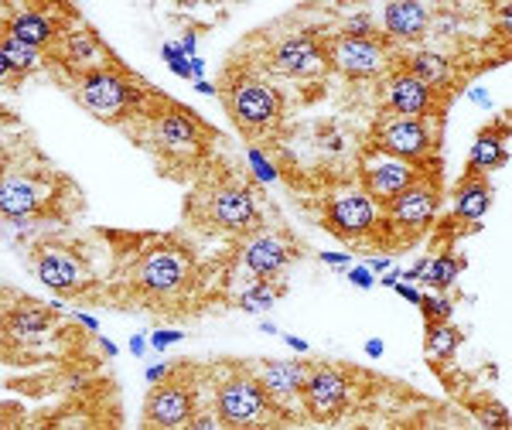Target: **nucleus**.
<instances>
[{
    "instance_id": "393cba45",
    "label": "nucleus",
    "mask_w": 512,
    "mask_h": 430,
    "mask_svg": "<svg viewBox=\"0 0 512 430\" xmlns=\"http://www.w3.org/2000/svg\"><path fill=\"white\" fill-rule=\"evenodd\" d=\"M461 342H465V332L458 325H451V318H437L427 321V338H424V352L427 362L434 366H451L454 355H458Z\"/></svg>"
},
{
    "instance_id": "bb28decb",
    "label": "nucleus",
    "mask_w": 512,
    "mask_h": 430,
    "mask_svg": "<svg viewBox=\"0 0 512 430\" xmlns=\"http://www.w3.org/2000/svg\"><path fill=\"white\" fill-rule=\"evenodd\" d=\"M287 294V280L284 277H256L246 291H239L236 294V304L233 308L239 311H267V308H274V304L280 301V297Z\"/></svg>"
},
{
    "instance_id": "aec40b11",
    "label": "nucleus",
    "mask_w": 512,
    "mask_h": 430,
    "mask_svg": "<svg viewBox=\"0 0 512 430\" xmlns=\"http://www.w3.org/2000/svg\"><path fill=\"white\" fill-rule=\"evenodd\" d=\"M376 110L393 113V117H414V120H448L451 99L434 93L427 82L410 76L407 69H396L390 82L383 86V96H379Z\"/></svg>"
},
{
    "instance_id": "1a4fd4ad",
    "label": "nucleus",
    "mask_w": 512,
    "mask_h": 430,
    "mask_svg": "<svg viewBox=\"0 0 512 430\" xmlns=\"http://www.w3.org/2000/svg\"><path fill=\"white\" fill-rule=\"evenodd\" d=\"M69 96L76 99L89 117L120 130L127 140H134L140 130H144V123L151 117H158L164 106L175 99V96L161 93L154 82L137 76L134 69H127L120 59L103 65V69H93L89 76H82L76 86L69 89Z\"/></svg>"
},
{
    "instance_id": "39448f33",
    "label": "nucleus",
    "mask_w": 512,
    "mask_h": 430,
    "mask_svg": "<svg viewBox=\"0 0 512 430\" xmlns=\"http://www.w3.org/2000/svg\"><path fill=\"white\" fill-rule=\"evenodd\" d=\"M216 96L222 110L229 113L236 134L250 144L253 154L274 157L284 147L287 134H291V99H287L284 86L270 82L256 65H250L243 55H229L219 69Z\"/></svg>"
},
{
    "instance_id": "4468645a",
    "label": "nucleus",
    "mask_w": 512,
    "mask_h": 430,
    "mask_svg": "<svg viewBox=\"0 0 512 430\" xmlns=\"http://www.w3.org/2000/svg\"><path fill=\"white\" fill-rule=\"evenodd\" d=\"M444 123L448 120H414V117H393V113L376 110L366 130V147L362 151L400 157L424 168H444L441 144H444Z\"/></svg>"
},
{
    "instance_id": "5701e85b",
    "label": "nucleus",
    "mask_w": 512,
    "mask_h": 430,
    "mask_svg": "<svg viewBox=\"0 0 512 430\" xmlns=\"http://www.w3.org/2000/svg\"><path fill=\"white\" fill-rule=\"evenodd\" d=\"M434 14H437L434 4H390L386 7L383 31L396 41V45L407 48L410 41H420L427 31H431Z\"/></svg>"
},
{
    "instance_id": "20e7f679",
    "label": "nucleus",
    "mask_w": 512,
    "mask_h": 430,
    "mask_svg": "<svg viewBox=\"0 0 512 430\" xmlns=\"http://www.w3.org/2000/svg\"><path fill=\"white\" fill-rule=\"evenodd\" d=\"M93 328L69 318L62 308L4 287L0 304V362L4 369H52L65 362L103 359Z\"/></svg>"
},
{
    "instance_id": "cd10ccee",
    "label": "nucleus",
    "mask_w": 512,
    "mask_h": 430,
    "mask_svg": "<svg viewBox=\"0 0 512 430\" xmlns=\"http://www.w3.org/2000/svg\"><path fill=\"white\" fill-rule=\"evenodd\" d=\"M454 396H458L461 407L475 413V420L482 427H502V430L509 427V410L502 407L499 400H492V396H482V393H454Z\"/></svg>"
},
{
    "instance_id": "4be33fe9",
    "label": "nucleus",
    "mask_w": 512,
    "mask_h": 430,
    "mask_svg": "<svg viewBox=\"0 0 512 430\" xmlns=\"http://www.w3.org/2000/svg\"><path fill=\"white\" fill-rule=\"evenodd\" d=\"M509 137H512L509 134V113H502V117L489 120L482 130H478L468 164H472L475 171H482V175L506 168V164H509Z\"/></svg>"
},
{
    "instance_id": "2eb2a0df",
    "label": "nucleus",
    "mask_w": 512,
    "mask_h": 430,
    "mask_svg": "<svg viewBox=\"0 0 512 430\" xmlns=\"http://www.w3.org/2000/svg\"><path fill=\"white\" fill-rule=\"evenodd\" d=\"M110 62H117V52H113L82 18L72 21L52 45L41 48V72L59 89H65V93H69L82 76H89L93 69H103V65H110Z\"/></svg>"
},
{
    "instance_id": "a211bd4d",
    "label": "nucleus",
    "mask_w": 512,
    "mask_h": 430,
    "mask_svg": "<svg viewBox=\"0 0 512 430\" xmlns=\"http://www.w3.org/2000/svg\"><path fill=\"white\" fill-rule=\"evenodd\" d=\"M431 178H444V168H424V164H410L400 161V157H386V154H373V151H362L359 157V168H355V181L362 185V192L379 205L393 202L400 192L407 188L420 185V181H431Z\"/></svg>"
},
{
    "instance_id": "f03ea898",
    "label": "nucleus",
    "mask_w": 512,
    "mask_h": 430,
    "mask_svg": "<svg viewBox=\"0 0 512 430\" xmlns=\"http://www.w3.org/2000/svg\"><path fill=\"white\" fill-rule=\"evenodd\" d=\"M274 219L277 209L263 181L226 151L192 188H185L178 229L212 250H239Z\"/></svg>"
},
{
    "instance_id": "f3484780",
    "label": "nucleus",
    "mask_w": 512,
    "mask_h": 430,
    "mask_svg": "<svg viewBox=\"0 0 512 430\" xmlns=\"http://www.w3.org/2000/svg\"><path fill=\"white\" fill-rule=\"evenodd\" d=\"M444 202H448V212L437 215V226H434V243H458L461 236H468L472 229H478V219L489 212L492 205V185L489 175L475 171L468 164L465 171L458 175L451 188H444Z\"/></svg>"
},
{
    "instance_id": "9b49d317",
    "label": "nucleus",
    "mask_w": 512,
    "mask_h": 430,
    "mask_svg": "<svg viewBox=\"0 0 512 430\" xmlns=\"http://www.w3.org/2000/svg\"><path fill=\"white\" fill-rule=\"evenodd\" d=\"M52 407H41L28 417L24 427L38 430H117L123 427V396L117 379L106 366L89 369L69 390L52 396ZM48 403V400H45Z\"/></svg>"
},
{
    "instance_id": "a878e982",
    "label": "nucleus",
    "mask_w": 512,
    "mask_h": 430,
    "mask_svg": "<svg viewBox=\"0 0 512 430\" xmlns=\"http://www.w3.org/2000/svg\"><path fill=\"white\" fill-rule=\"evenodd\" d=\"M420 270H424L427 287H434V291H448V287L454 284V277L465 270V256L454 250V243H441L431 260H427L424 267H417V274Z\"/></svg>"
},
{
    "instance_id": "7ed1b4c3",
    "label": "nucleus",
    "mask_w": 512,
    "mask_h": 430,
    "mask_svg": "<svg viewBox=\"0 0 512 430\" xmlns=\"http://www.w3.org/2000/svg\"><path fill=\"white\" fill-rule=\"evenodd\" d=\"M0 215L24 229H69L86 215L79 181L41 151L28 130H7L0 147Z\"/></svg>"
},
{
    "instance_id": "dca6fc26",
    "label": "nucleus",
    "mask_w": 512,
    "mask_h": 430,
    "mask_svg": "<svg viewBox=\"0 0 512 430\" xmlns=\"http://www.w3.org/2000/svg\"><path fill=\"white\" fill-rule=\"evenodd\" d=\"M233 253H236V277H239V270H246L250 280L284 277V270H291L294 263H301L304 256H308V243H304L284 219H274L263 233L246 239Z\"/></svg>"
},
{
    "instance_id": "423d86ee",
    "label": "nucleus",
    "mask_w": 512,
    "mask_h": 430,
    "mask_svg": "<svg viewBox=\"0 0 512 430\" xmlns=\"http://www.w3.org/2000/svg\"><path fill=\"white\" fill-rule=\"evenodd\" d=\"M14 250L24 260V267L35 274L52 294L69 297V301L89 304L96 287L106 277V243L93 229L89 236L72 233L69 229H35V233H21Z\"/></svg>"
},
{
    "instance_id": "f257e3e1",
    "label": "nucleus",
    "mask_w": 512,
    "mask_h": 430,
    "mask_svg": "<svg viewBox=\"0 0 512 430\" xmlns=\"http://www.w3.org/2000/svg\"><path fill=\"white\" fill-rule=\"evenodd\" d=\"M106 243V277L93 308L154 325H188L236 304V253L202 250L181 229H96Z\"/></svg>"
},
{
    "instance_id": "f8f14e48",
    "label": "nucleus",
    "mask_w": 512,
    "mask_h": 430,
    "mask_svg": "<svg viewBox=\"0 0 512 430\" xmlns=\"http://www.w3.org/2000/svg\"><path fill=\"white\" fill-rule=\"evenodd\" d=\"M202 413V362L178 359L151 376V390L144 396V427L192 430Z\"/></svg>"
},
{
    "instance_id": "ddd939ff",
    "label": "nucleus",
    "mask_w": 512,
    "mask_h": 430,
    "mask_svg": "<svg viewBox=\"0 0 512 430\" xmlns=\"http://www.w3.org/2000/svg\"><path fill=\"white\" fill-rule=\"evenodd\" d=\"M444 178L420 181L393 198V202L379 205V229H383V256L410 250L420 239H427L437 226V215L444 205Z\"/></svg>"
},
{
    "instance_id": "c85d7f7f",
    "label": "nucleus",
    "mask_w": 512,
    "mask_h": 430,
    "mask_svg": "<svg viewBox=\"0 0 512 430\" xmlns=\"http://www.w3.org/2000/svg\"><path fill=\"white\" fill-rule=\"evenodd\" d=\"M420 308H424L427 321L437 318H451V301L444 294H431V297H420Z\"/></svg>"
},
{
    "instance_id": "b1692460",
    "label": "nucleus",
    "mask_w": 512,
    "mask_h": 430,
    "mask_svg": "<svg viewBox=\"0 0 512 430\" xmlns=\"http://www.w3.org/2000/svg\"><path fill=\"white\" fill-rule=\"evenodd\" d=\"M0 59H4V82L18 89L35 69H41V48L14 38L11 31H0Z\"/></svg>"
},
{
    "instance_id": "0eeeda50",
    "label": "nucleus",
    "mask_w": 512,
    "mask_h": 430,
    "mask_svg": "<svg viewBox=\"0 0 512 430\" xmlns=\"http://www.w3.org/2000/svg\"><path fill=\"white\" fill-rule=\"evenodd\" d=\"M154 161V171L171 185L192 188L219 154H226V140L209 120H202L185 103L171 99L168 106L144 123V130L130 140Z\"/></svg>"
},
{
    "instance_id": "412c9836",
    "label": "nucleus",
    "mask_w": 512,
    "mask_h": 430,
    "mask_svg": "<svg viewBox=\"0 0 512 430\" xmlns=\"http://www.w3.org/2000/svg\"><path fill=\"white\" fill-rule=\"evenodd\" d=\"M400 69H407L410 76H417L420 82L441 93L444 99H451L465 89V82L472 79V72L465 69L454 55H444V52H431V48H403L400 55Z\"/></svg>"
},
{
    "instance_id": "9d476101",
    "label": "nucleus",
    "mask_w": 512,
    "mask_h": 430,
    "mask_svg": "<svg viewBox=\"0 0 512 430\" xmlns=\"http://www.w3.org/2000/svg\"><path fill=\"white\" fill-rule=\"evenodd\" d=\"M294 198L315 226L345 243L352 253H383V229H379L376 202L362 192L355 178L321 181L311 188H294Z\"/></svg>"
},
{
    "instance_id": "6e6552de",
    "label": "nucleus",
    "mask_w": 512,
    "mask_h": 430,
    "mask_svg": "<svg viewBox=\"0 0 512 430\" xmlns=\"http://www.w3.org/2000/svg\"><path fill=\"white\" fill-rule=\"evenodd\" d=\"M198 427L274 430L291 427V420L267 393L253 359H212L202 362V413L192 430Z\"/></svg>"
},
{
    "instance_id": "6ab92c4d",
    "label": "nucleus",
    "mask_w": 512,
    "mask_h": 430,
    "mask_svg": "<svg viewBox=\"0 0 512 430\" xmlns=\"http://www.w3.org/2000/svg\"><path fill=\"white\" fill-rule=\"evenodd\" d=\"M72 21H79V11L72 4H48V0L4 4V31L35 48L52 45Z\"/></svg>"
}]
</instances>
